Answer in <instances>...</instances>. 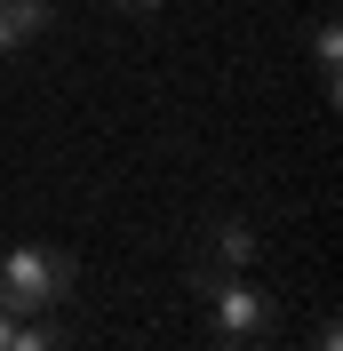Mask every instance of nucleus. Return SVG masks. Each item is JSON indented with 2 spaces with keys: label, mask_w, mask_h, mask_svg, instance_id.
I'll return each instance as SVG.
<instances>
[{
  "label": "nucleus",
  "mask_w": 343,
  "mask_h": 351,
  "mask_svg": "<svg viewBox=\"0 0 343 351\" xmlns=\"http://www.w3.org/2000/svg\"><path fill=\"white\" fill-rule=\"evenodd\" d=\"M311 351H343V328H335V319H320V328H311Z\"/></svg>",
  "instance_id": "0eeeda50"
},
{
  "label": "nucleus",
  "mask_w": 343,
  "mask_h": 351,
  "mask_svg": "<svg viewBox=\"0 0 343 351\" xmlns=\"http://www.w3.org/2000/svg\"><path fill=\"white\" fill-rule=\"evenodd\" d=\"M192 287L208 295V311H215V335H224L232 351H256L263 335L279 328V304L263 295L256 280H248V271H215V280H192Z\"/></svg>",
  "instance_id": "f03ea898"
},
{
  "label": "nucleus",
  "mask_w": 343,
  "mask_h": 351,
  "mask_svg": "<svg viewBox=\"0 0 343 351\" xmlns=\"http://www.w3.org/2000/svg\"><path fill=\"white\" fill-rule=\"evenodd\" d=\"M64 343H72L64 319H56V311H32V319H16V335H8L0 351H64Z\"/></svg>",
  "instance_id": "423d86ee"
},
{
  "label": "nucleus",
  "mask_w": 343,
  "mask_h": 351,
  "mask_svg": "<svg viewBox=\"0 0 343 351\" xmlns=\"http://www.w3.org/2000/svg\"><path fill=\"white\" fill-rule=\"evenodd\" d=\"M256 351H263V343H256Z\"/></svg>",
  "instance_id": "9d476101"
},
{
  "label": "nucleus",
  "mask_w": 343,
  "mask_h": 351,
  "mask_svg": "<svg viewBox=\"0 0 343 351\" xmlns=\"http://www.w3.org/2000/svg\"><path fill=\"white\" fill-rule=\"evenodd\" d=\"M72 256L64 247H16V256H0V311H16V319H32V311H56L72 295Z\"/></svg>",
  "instance_id": "f257e3e1"
},
{
  "label": "nucleus",
  "mask_w": 343,
  "mask_h": 351,
  "mask_svg": "<svg viewBox=\"0 0 343 351\" xmlns=\"http://www.w3.org/2000/svg\"><path fill=\"white\" fill-rule=\"evenodd\" d=\"M8 335H16V311H0V343H8Z\"/></svg>",
  "instance_id": "1a4fd4ad"
},
{
  "label": "nucleus",
  "mask_w": 343,
  "mask_h": 351,
  "mask_svg": "<svg viewBox=\"0 0 343 351\" xmlns=\"http://www.w3.org/2000/svg\"><path fill=\"white\" fill-rule=\"evenodd\" d=\"M112 8H128V16H152V8H160V0H112Z\"/></svg>",
  "instance_id": "6e6552de"
},
{
  "label": "nucleus",
  "mask_w": 343,
  "mask_h": 351,
  "mask_svg": "<svg viewBox=\"0 0 343 351\" xmlns=\"http://www.w3.org/2000/svg\"><path fill=\"white\" fill-rule=\"evenodd\" d=\"M48 24H56V0H0V56L32 48Z\"/></svg>",
  "instance_id": "20e7f679"
},
{
  "label": "nucleus",
  "mask_w": 343,
  "mask_h": 351,
  "mask_svg": "<svg viewBox=\"0 0 343 351\" xmlns=\"http://www.w3.org/2000/svg\"><path fill=\"white\" fill-rule=\"evenodd\" d=\"M311 72H320V96H335V80H343V32H335V8H320V16H311Z\"/></svg>",
  "instance_id": "39448f33"
},
{
  "label": "nucleus",
  "mask_w": 343,
  "mask_h": 351,
  "mask_svg": "<svg viewBox=\"0 0 343 351\" xmlns=\"http://www.w3.org/2000/svg\"><path fill=\"white\" fill-rule=\"evenodd\" d=\"M215 271H256V223H248V216H224V223L208 232L192 280H215Z\"/></svg>",
  "instance_id": "7ed1b4c3"
}]
</instances>
